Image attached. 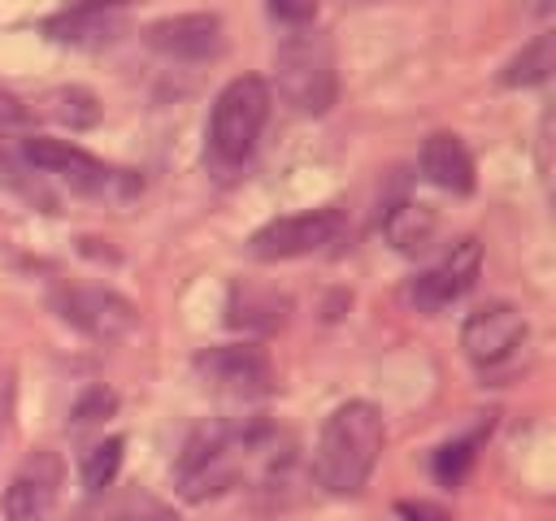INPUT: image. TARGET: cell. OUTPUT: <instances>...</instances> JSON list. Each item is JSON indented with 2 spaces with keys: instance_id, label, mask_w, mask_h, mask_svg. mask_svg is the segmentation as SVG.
<instances>
[{
  "instance_id": "cb8c5ba5",
  "label": "cell",
  "mask_w": 556,
  "mask_h": 521,
  "mask_svg": "<svg viewBox=\"0 0 556 521\" xmlns=\"http://www.w3.org/2000/svg\"><path fill=\"white\" fill-rule=\"evenodd\" d=\"M400 517H404V521H452L439 504H426V499H417V504H413V499L400 504Z\"/></svg>"
},
{
  "instance_id": "ffe728a7",
  "label": "cell",
  "mask_w": 556,
  "mask_h": 521,
  "mask_svg": "<svg viewBox=\"0 0 556 521\" xmlns=\"http://www.w3.org/2000/svg\"><path fill=\"white\" fill-rule=\"evenodd\" d=\"M87 100H91V91L65 87V91H56L48 104H52V117H61V122H70V126H91V122L100 117V109H78V104H87Z\"/></svg>"
},
{
  "instance_id": "9c48e42d",
  "label": "cell",
  "mask_w": 556,
  "mask_h": 521,
  "mask_svg": "<svg viewBox=\"0 0 556 521\" xmlns=\"http://www.w3.org/2000/svg\"><path fill=\"white\" fill-rule=\"evenodd\" d=\"M52 308L65 326H74L78 334L96 339V343H117L139 326V308L109 291V287H87V282H70L52 295Z\"/></svg>"
},
{
  "instance_id": "52a82bcc",
  "label": "cell",
  "mask_w": 556,
  "mask_h": 521,
  "mask_svg": "<svg viewBox=\"0 0 556 521\" xmlns=\"http://www.w3.org/2000/svg\"><path fill=\"white\" fill-rule=\"evenodd\" d=\"M348 234V213L326 204V208H304V213H287L274 217L265 226H256L248 234V256L256 260H295V256H313L334 247Z\"/></svg>"
},
{
  "instance_id": "3957f363",
  "label": "cell",
  "mask_w": 556,
  "mask_h": 521,
  "mask_svg": "<svg viewBox=\"0 0 556 521\" xmlns=\"http://www.w3.org/2000/svg\"><path fill=\"white\" fill-rule=\"evenodd\" d=\"M269 91H278V100L304 117L330 113V104L339 100V61H334L330 35L317 26H291L274 43V87Z\"/></svg>"
},
{
  "instance_id": "30bf717a",
  "label": "cell",
  "mask_w": 556,
  "mask_h": 521,
  "mask_svg": "<svg viewBox=\"0 0 556 521\" xmlns=\"http://www.w3.org/2000/svg\"><path fill=\"white\" fill-rule=\"evenodd\" d=\"M482 274V243L478 239H460L452 243L430 269H421L413 282H408V300L421 308V313H443L452 308L460 295L473 291Z\"/></svg>"
},
{
  "instance_id": "ac0fdd59",
  "label": "cell",
  "mask_w": 556,
  "mask_h": 521,
  "mask_svg": "<svg viewBox=\"0 0 556 521\" xmlns=\"http://www.w3.org/2000/svg\"><path fill=\"white\" fill-rule=\"evenodd\" d=\"M552 74V35H539V39H530L508 65H504V82L508 87H530V82H543Z\"/></svg>"
},
{
  "instance_id": "8fae6325",
  "label": "cell",
  "mask_w": 556,
  "mask_h": 521,
  "mask_svg": "<svg viewBox=\"0 0 556 521\" xmlns=\"http://www.w3.org/2000/svg\"><path fill=\"white\" fill-rule=\"evenodd\" d=\"M65 486V460L52 447H35L30 456H22V465L13 469L9 486H4V517L9 521H43Z\"/></svg>"
},
{
  "instance_id": "44dd1931",
  "label": "cell",
  "mask_w": 556,
  "mask_h": 521,
  "mask_svg": "<svg viewBox=\"0 0 556 521\" xmlns=\"http://www.w3.org/2000/svg\"><path fill=\"white\" fill-rule=\"evenodd\" d=\"M113 395L109 391H91V395H83L78 404H74V425H91V421H100V417H109L113 412Z\"/></svg>"
},
{
  "instance_id": "7c38bea8",
  "label": "cell",
  "mask_w": 556,
  "mask_h": 521,
  "mask_svg": "<svg viewBox=\"0 0 556 521\" xmlns=\"http://www.w3.org/2000/svg\"><path fill=\"white\" fill-rule=\"evenodd\" d=\"M148 43L169 61H208L222 52V17L217 13H174L148 26Z\"/></svg>"
},
{
  "instance_id": "e0dca14e",
  "label": "cell",
  "mask_w": 556,
  "mask_h": 521,
  "mask_svg": "<svg viewBox=\"0 0 556 521\" xmlns=\"http://www.w3.org/2000/svg\"><path fill=\"white\" fill-rule=\"evenodd\" d=\"M117 469H122V439H117V434L96 439V443L83 452V460H78V478H83L87 491L113 486V482H117Z\"/></svg>"
},
{
  "instance_id": "5b68a950",
  "label": "cell",
  "mask_w": 556,
  "mask_h": 521,
  "mask_svg": "<svg viewBox=\"0 0 556 521\" xmlns=\"http://www.w3.org/2000/svg\"><path fill=\"white\" fill-rule=\"evenodd\" d=\"M17 152H22V161H26L39 178H52V182H61V187H70V191H78V195L122 200V195H130V191L139 187L126 169L104 165L100 156H91L87 148H78V143H70V139H43V135H39V139H22Z\"/></svg>"
},
{
  "instance_id": "7402d4cb",
  "label": "cell",
  "mask_w": 556,
  "mask_h": 521,
  "mask_svg": "<svg viewBox=\"0 0 556 521\" xmlns=\"http://www.w3.org/2000/svg\"><path fill=\"white\" fill-rule=\"evenodd\" d=\"M269 13L287 26H308L317 13V0H269Z\"/></svg>"
},
{
  "instance_id": "5bb4252c",
  "label": "cell",
  "mask_w": 556,
  "mask_h": 521,
  "mask_svg": "<svg viewBox=\"0 0 556 521\" xmlns=\"http://www.w3.org/2000/svg\"><path fill=\"white\" fill-rule=\"evenodd\" d=\"M421 174L439 187V191H452V195H469L473 182H478V165L465 148L460 135H447V130H434L426 143H421V156H417Z\"/></svg>"
},
{
  "instance_id": "7a4b0ae2",
  "label": "cell",
  "mask_w": 556,
  "mask_h": 521,
  "mask_svg": "<svg viewBox=\"0 0 556 521\" xmlns=\"http://www.w3.org/2000/svg\"><path fill=\"white\" fill-rule=\"evenodd\" d=\"M387 443V421L369 399H348L330 408L313 447V478L326 495H361L378 469Z\"/></svg>"
},
{
  "instance_id": "4fadbf2b",
  "label": "cell",
  "mask_w": 556,
  "mask_h": 521,
  "mask_svg": "<svg viewBox=\"0 0 556 521\" xmlns=\"http://www.w3.org/2000/svg\"><path fill=\"white\" fill-rule=\"evenodd\" d=\"M70 521H178V512L139 486H104L91 491V499L78 504Z\"/></svg>"
},
{
  "instance_id": "603a6c76",
  "label": "cell",
  "mask_w": 556,
  "mask_h": 521,
  "mask_svg": "<svg viewBox=\"0 0 556 521\" xmlns=\"http://www.w3.org/2000/svg\"><path fill=\"white\" fill-rule=\"evenodd\" d=\"M9 434H13V378L0 373V452L9 447Z\"/></svg>"
},
{
  "instance_id": "9a60e30c",
  "label": "cell",
  "mask_w": 556,
  "mask_h": 521,
  "mask_svg": "<svg viewBox=\"0 0 556 521\" xmlns=\"http://www.w3.org/2000/svg\"><path fill=\"white\" fill-rule=\"evenodd\" d=\"M122 4L113 0H74L56 17H48V35L61 43H109L122 30Z\"/></svg>"
},
{
  "instance_id": "ba28073f",
  "label": "cell",
  "mask_w": 556,
  "mask_h": 521,
  "mask_svg": "<svg viewBox=\"0 0 556 521\" xmlns=\"http://www.w3.org/2000/svg\"><path fill=\"white\" fill-rule=\"evenodd\" d=\"M195 378L222 399H261L274 391V360L256 343H217L195 356Z\"/></svg>"
},
{
  "instance_id": "d4e9b609",
  "label": "cell",
  "mask_w": 556,
  "mask_h": 521,
  "mask_svg": "<svg viewBox=\"0 0 556 521\" xmlns=\"http://www.w3.org/2000/svg\"><path fill=\"white\" fill-rule=\"evenodd\" d=\"M13 122H22V109H17V100H13V96H4V91H0V130H4V126H13Z\"/></svg>"
},
{
  "instance_id": "8992f818",
  "label": "cell",
  "mask_w": 556,
  "mask_h": 521,
  "mask_svg": "<svg viewBox=\"0 0 556 521\" xmlns=\"http://www.w3.org/2000/svg\"><path fill=\"white\" fill-rule=\"evenodd\" d=\"M530 343V321L517 304L508 300H491V304H478L465 326H460V347L469 356V365L486 378V382H500L508 378L517 365H521V352Z\"/></svg>"
},
{
  "instance_id": "2e32d148",
  "label": "cell",
  "mask_w": 556,
  "mask_h": 521,
  "mask_svg": "<svg viewBox=\"0 0 556 521\" xmlns=\"http://www.w3.org/2000/svg\"><path fill=\"white\" fill-rule=\"evenodd\" d=\"M382 234H387V243H391L395 252L421 256V252H430V243H434V234H439V217H434V208L421 204V200H400V204H391V208L382 213Z\"/></svg>"
},
{
  "instance_id": "6da1fadb",
  "label": "cell",
  "mask_w": 556,
  "mask_h": 521,
  "mask_svg": "<svg viewBox=\"0 0 556 521\" xmlns=\"http://www.w3.org/2000/svg\"><path fill=\"white\" fill-rule=\"evenodd\" d=\"M274 469V443L261 421H222L191 434L174 460V486L182 499L204 504L226 495L248 469Z\"/></svg>"
},
{
  "instance_id": "277c9868",
  "label": "cell",
  "mask_w": 556,
  "mask_h": 521,
  "mask_svg": "<svg viewBox=\"0 0 556 521\" xmlns=\"http://www.w3.org/2000/svg\"><path fill=\"white\" fill-rule=\"evenodd\" d=\"M269 104H274V91L256 74H239L217 91L204 126V156L213 169L230 174L256 152L261 130L269 122Z\"/></svg>"
},
{
  "instance_id": "d6986e66",
  "label": "cell",
  "mask_w": 556,
  "mask_h": 521,
  "mask_svg": "<svg viewBox=\"0 0 556 521\" xmlns=\"http://www.w3.org/2000/svg\"><path fill=\"white\" fill-rule=\"evenodd\" d=\"M478 443H482V430L469 434V439H452V443H443V447L434 452V478H439V482H460L465 469L473 465V447H478Z\"/></svg>"
}]
</instances>
